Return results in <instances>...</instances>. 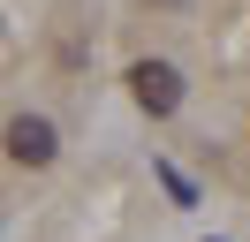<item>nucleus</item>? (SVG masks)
I'll list each match as a JSON object with an SVG mask.
<instances>
[{"instance_id": "obj_2", "label": "nucleus", "mask_w": 250, "mask_h": 242, "mask_svg": "<svg viewBox=\"0 0 250 242\" xmlns=\"http://www.w3.org/2000/svg\"><path fill=\"white\" fill-rule=\"evenodd\" d=\"M53 151H61L53 121H38V114H16V121H8V159H16V166H53Z\"/></svg>"}, {"instance_id": "obj_1", "label": "nucleus", "mask_w": 250, "mask_h": 242, "mask_svg": "<svg viewBox=\"0 0 250 242\" xmlns=\"http://www.w3.org/2000/svg\"><path fill=\"white\" fill-rule=\"evenodd\" d=\"M129 91H137L144 114H174V106H182V76H174L167 60H137V68H129Z\"/></svg>"}]
</instances>
